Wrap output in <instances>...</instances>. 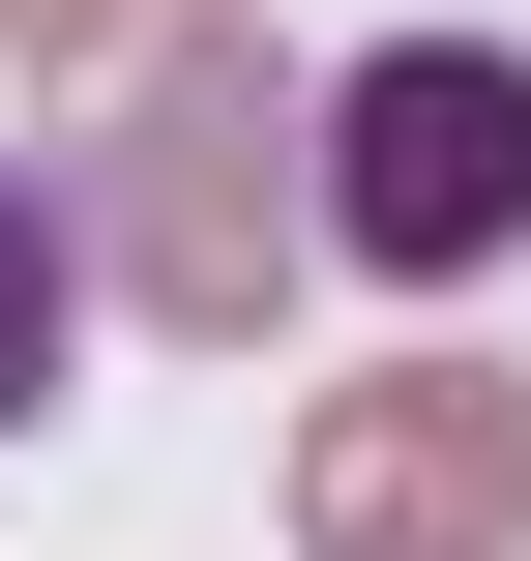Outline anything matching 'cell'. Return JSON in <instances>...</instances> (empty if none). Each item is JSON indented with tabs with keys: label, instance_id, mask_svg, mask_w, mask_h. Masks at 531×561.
Returning <instances> with one entry per match:
<instances>
[{
	"label": "cell",
	"instance_id": "cell-1",
	"mask_svg": "<svg viewBox=\"0 0 531 561\" xmlns=\"http://www.w3.org/2000/svg\"><path fill=\"white\" fill-rule=\"evenodd\" d=\"M296 148H325L296 237L384 266V296H473V266L531 237V59H503V30H384V59H325Z\"/></svg>",
	"mask_w": 531,
	"mask_h": 561
},
{
	"label": "cell",
	"instance_id": "cell-2",
	"mask_svg": "<svg viewBox=\"0 0 531 561\" xmlns=\"http://www.w3.org/2000/svg\"><path fill=\"white\" fill-rule=\"evenodd\" d=\"M59 237L148 325H266V266H296V89H266V30H148V89H118V148H89Z\"/></svg>",
	"mask_w": 531,
	"mask_h": 561
},
{
	"label": "cell",
	"instance_id": "cell-3",
	"mask_svg": "<svg viewBox=\"0 0 531 561\" xmlns=\"http://www.w3.org/2000/svg\"><path fill=\"white\" fill-rule=\"evenodd\" d=\"M296 561H531V385L384 355L296 414Z\"/></svg>",
	"mask_w": 531,
	"mask_h": 561
},
{
	"label": "cell",
	"instance_id": "cell-4",
	"mask_svg": "<svg viewBox=\"0 0 531 561\" xmlns=\"http://www.w3.org/2000/svg\"><path fill=\"white\" fill-rule=\"evenodd\" d=\"M59 355H89V237H59L30 178H0V444L59 414Z\"/></svg>",
	"mask_w": 531,
	"mask_h": 561
},
{
	"label": "cell",
	"instance_id": "cell-5",
	"mask_svg": "<svg viewBox=\"0 0 531 561\" xmlns=\"http://www.w3.org/2000/svg\"><path fill=\"white\" fill-rule=\"evenodd\" d=\"M0 30H30V59H89V30H148V0H0Z\"/></svg>",
	"mask_w": 531,
	"mask_h": 561
}]
</instances>
